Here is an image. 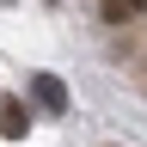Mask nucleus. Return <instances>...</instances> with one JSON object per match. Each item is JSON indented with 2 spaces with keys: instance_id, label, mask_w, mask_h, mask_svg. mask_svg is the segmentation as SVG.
Instances as JSON below:
<instances>
[{
  "instance_id": "f257e3e1",
  "label": "nucleus",
  "mask_w": 147,
  "mask_h": 147,
  "mask_svg": "<svg viewBox=\"0 0 147 147\" xmlns=\"http://www.w3.org/2000/svg\"><path fill=\"white\" fill-rule=\"evenodd\" d=\"M31 98H37V110H49V117H67V86H61V74H31Z\"/></svg>"
},
{
  "instance_id": "f03ea898",
  "label": "nucleus",
  "mask_w": 147,
  "mask_h": 147,
  "mask_svg": "<svg viewBox=\"0 0 147 147\" xmlns=\"http://www.w3.org/2000/svg\"><path fill=\"white\" fill-rule=\"evenodd\" d=\"M25 129H31V104H25V98H12V92H0V135L18 141Z\"/></svg>"
},
{
  "instance_id": "7ed1b4c3",
  "label": "nucleus",
  "mask_w": 147,
  "mask_h": 147,
  "mask_svg": "<svg viewBox=\"0 0 147 147\" xmlns=\"http://www.w3.org/2000/svg\"><path fill=\"white\" fill-rule=\"evenodd\" d=\"M98 12H104V25H129L135 12H147V0H98Z\"/></svg>"
}]
</instances>
